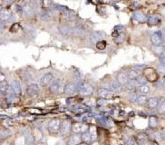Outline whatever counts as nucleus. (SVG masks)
<instances>
[{"label": "nucleus", "instance_id": "obj_1", "mask_svg": "<svg viewBox=\"0 0 165 145\" xmlns=\"http://www.w3.org/2000/svg\"><path fill=\"white\" fill-rule=\"evenodd\" d=\"M60 125H61V121L57 119H54L52 121H50V123H48V131L51 134H56V133L59 132L60 129Z\"/></svg>", "mask_w": 165, "mask_h": 145}, {"label": "nucleus", "instance_id": "obj_2", "mask_svg": "<svg viewBox=\"0 0 165 145\" xmlns=\"http://www.w3.org/2000/svg\"><path fill=\"white\" fill-rule=\"evenodd\" d=\"M144 77L150 81V82H154L158 79V74L156 73V71L152 68H146L144 70Z\"/></svg>", "mask_w": 165, "mask_h": 145}, {"label": "nucleus", "instance_id": "obj_3", "mask_svg": "<svg viewBox=\"0 0 165 145\" xmlns=\"http://www.w3.org/2000/svg\"><path fill=\"white\" fill-rule=\"evenodd\" d=\"M65 95H73L78 92V87L73 83H68L65 86Z\"/></svg>", "mask_w": 165, "mask_h": 145}, {"label": "nucleus", "instance_id": "obj_4", "mask_svg": "<svg viewBox=\"0 0 165 145\" xmlns=\"http://www.w3.org/2000/svg\"><path fill=\"white\" fill-rule=\"evenodd\" d=\"M26 92L28 96L30 97H36L39 94V86L36 84H32L30 85H28Z\"/></svg>", "mask_w": 165, "mask_h": 145}, {"label": "nucleus", "instance_id": "obj_5", "mask_svg": "<svg viewBox=\"0 0 165 145\" xmlns=\"http://www.w3.org/2000/svg\"><path fill=\"white\" fill-rule=\"evenodd\" d=\"M151 41L153 45H162L163 42V38H162V34L161 32H157L152 34L151 36Z\"/></svg>", "mask_w": 165, "mask_h": 145}, {"label": "nucleus", "instance_id": "obj_6", "mask_svg": "<svg viewBox=\"0 0 165 145\" xmlns=\"http://www.w3.org/2000/svg\"><path fill=\"white\" fill-rule=\"evenodd\" d=\"M71 130L73 133H82L85 131H87V126L84 123H75L71 125Z\"/></svg>", "mask_w": 165, "mask_h": 145}, {"label": "nucleus", "instance_id": "obj_7", "mask_svg": "<svg viewBox=\"0 0 165 145\" xmlns=\"http://www.w3.org/2000/svg\"><path fill=\"white\" fill-rule=\"evenodd\" d=\"M71 131V123L68 121H64L63 123H61L60 125V129H59V132L60 134L65 136L66 134L69 133V132Z\"/></svg>", "mask_w": 165, "mask_h": 145}, {"label": "nucleus", "instance_id": "obj_8", "mask_svg": "<svg viewBox=\"0 0 165 145\" xmlns=\"http://www.w3.org/2000/svg\"><path fill=\"white\" fill-rule=\"evenodd\" d=\"M53 79H54V76H53L52 74H50V73L45 74L43 75V76L41 77V79H40V84L42 86H47L48 84H50L51 83H52Z\"/></svg>", "mask_w": 165, "mask_h": 145}, {"label": "nucleus", "instance_id": "obj_9", "mask_svg": "<svg viewBox=\"0 0 165 145\" xmlns=\"http://www.w3.org/2000/svg\"><path fill=\"white\" fill-rule=\"evenodd\" d=\"M78 92H80V94H82V95H85V96L90 95L93 94V87L87 84H84L80 87V89H79Z\"/></svg>", "mask_w": 165, "mask_h": 145}, {"label": "nucleus", "instance_id": "obj_10", "mask_svg": "<svg viewBox=\"0 0 165 145\" xmlns=\"http://www.w3.org/2000/svg\"><path fill=\"white\" fill-rule=\"evenodd\" d=\"M22 15L24 14L25 16H30L34 14V10H33V7H31L30 4L28 3H24L22 5Z\"/></svg>", "mask_w": 165, "mask_h": 145}, {"label": "nucleus", "instance_id": "obj_11", "mask_svg": "<svg viewBox=\"0 0 165 145\" xmlns=\"http://www.w3.org/2000/svg\"><path fill=\"white\" fill-rule=\"evenodd\" d=\"M97 94L100 98H104V99H109V98H111L112 96V92H110L106 88H103V87L98 89Z\"/></svg>", "mask_w": 165, "mask_h": 145}, {"label": "nucleus", "instance_id": "obj_12", "mask_svg": "<svg viewBox=\"0 0 165 145\" xmlns=\"http://www.w3.org/2000/svg\"><path fill=\"white\" fill-rule=\"evenodd\" d=\"M116 81L121 85H125L129 81V77L127 75V73H119L116 76Z\"/></svg>", "mask_w": 165, "mask_h": 145}, {"label": "nucleus", "instance_id": "obj_13", "mask_svg": "<svg viewBox=\"0 0 165 145\" xmlns=\"http://www.w3.org/2000/svg\"><path fill=\"white\" fill-rule=\"evenodd\" d=\"M81 142H82V138L81 135H79V133H75V134L69 138V141H68V143L70 145H75Z\"/></svg>", "mask_w": 165, "mask_h": 145}, {"label": "nucleus", "instance_id": "obj_14", "mask_svg": "<svg viewBox=\"0 0 165 145\" xmlns=\"http://www.w3.org/2000/svg\"><path fill=\"white\" fill-rule=\"evenodd\" d=\"M135 139H136L137 143H139V144H145L148 142V136L145 134V133H143V132L138 133V134L136 135Z\"/></svg>", "mask_w": 165, "mask_h": 145}, {"label": "nucleus", "instance_id": "obj_15", "mask_svg": "<svg viewBox=\"0 0 165 145\" xmlns=\"http://www.w3.org/2000/svg\"><path fill=\"white\" fill-rule=\"evenodd\" d=\"M147 105L150 109H154L159 105V99L156 97H152L147 100Z\"/></svg>", "mask_w": 165, "mask_h": 145}, {"label": "nucleus", "instance_id": "obj_16", "mask_svg": "<svg viewBox=\"0 0 165 145\" xmlns=\"http://www.w3.org/2000/svg\"><path fill=\"white\" fill-rule=\"evenodd\" d=\"M11 17V12L8 9H1L0 10V20L7 21Z\"/></svg>", "mask_w": 165, "mask_h": 145}, {"label": "nucleus", "instance_id": "obj_17", "mask_svg": "<svg viewBox=\"0 0 165 145\" xmlns=\"http://www.w3.org/2000/svg\"><path fill=\"white\" fill-rule=\"evenodd\" d=\"M11 88L14 91V92L15 94L20 95L21 94V85L19 84L18 81H13L12 84H11Z\"/></svg>", "mask_w": 165, "mask_h": 145}, {"label": "nucleus", "instance_id": "obj_18", "mask_svg": "<svg viewBox=\"0 0 165 145\" xmlns=\"http://www.w3.org/2000/svg\"><path fill=\"white\" fill-rule=\"evenodd\" d=\"M102 39V36L101 34L98 33V32H95V33H93L92 34H91L90 36V42L92 44H96L97 42L101 41Z\"/></svg>", "mask_w": 165, "mask_h": 145}, {"label": "nucleus", "instance_id": "obj_19", "mask_svg": "<svg viewBox=\"0 0 165 145\" xmlns=\"http://www.w3.org/2000/svg\"><path fill=\"white\" fill-rule=\"evenodd\" d=\"M58 31L63 36H68L70 34V27L66 25H61L58 26Z\"/></svg>", "mask_w": 165, "mask_h": 145}, {"label": "nucleus", "instance_id": "obj_20", "mask_svg": "<svg viewBox=\"0 0 165 145\" xmlns=\"http://www.w3.org/2000/svg\"><path fill=\"white\" fill-rule=\"evenodd\" d=\"M81 138H82V141L85 142L86 143L90 142L91 141H92V139H94V138H93V136L91 135L90 132H88V131H85V132H82Z\"/></svg>", "mask_w": 165, "mask_h": 145}, {"label": "nucleus", "instance_id": "obj_21", "mask_svg": "<svg viewBox=\"0 0 165 145\" xmlns=\"http://www.w3.org/2000/svg\"><path fill=\"white\" fill-rule=\"evenodd\" d=\"M139 88H138V91L140 94H147L148 92H150V86L146 84H140L139 86Z\"/></svg>", "mask_w": 165, "mask_h": 145}, {"label": "nucleus", "instance_id": "obj_22", "mask_svg": "<svg viewBox=\"0 0 165 145\" xmlns=\"http://www.w3.org/2000/svg\"><path fill=\"white\" fill-rule=\"evenodd\" d=\"M60 86H61L60 83L56 81V82H54L52 84L50 85L49 90H50L51 92H52V94H56V92H58V91L60 89Z\"/></svg>", "mask_w": 165, "mask_h": 145}, {"label": "nucleus", "instance_id": "obj_23", "mask_svg": "<svg viewBox=\"0 0 165 145\" xmlns=\"http://www.w3.org/2000/svg\"><path fill=\"white\" fill-rule=\"evenodd\" d=\"M127 75L129 77V80H134L135 78H137L139 76V71L135 70V69H132L127 73Z\"/></svg>", "mask_w": 165, "mask_h": 145}, {"label": "nucleus", "instance_id": "obj_24", "mask_svg": "<svg viewBox=\"0 0 165 145\" xmlns=\"http://www.w3.org/2000/svg\"><path fill=\"white\" fill-rule=\"evenodd\" d=\"M147 97L145 96V94H141L139 96H137V99H136V102L139 104V105H144L147 103Z\"/></svg>", "mask_w": 165, "mask_h": 145}, {"label": "nucleus", "instance_id": "obj_25", "mask_svg": "<svg viewBox=\"0 0 165 145\" xmlns=\"http://www.w3.org/2000/svg\"><path fill=\"white\" fill-rule=\"evenodd\" d=\"M134 18L137 20V21H139V22H144V21L146 20L145 16H144L143 14L140 13V12H136V13L134 14Z\"/></svg>", "mask_w": 165, "mask_h": 145}, {"label": "nucleus", "instance_id": "obj_26", "mask_svg": "<svg viewBox=\"0 0 165 145\" xmlns=\"http://www.w3.org/2000/svg\"><path fill=\"white\" fill-rule=\"evenodd\" d=\"M152 50H153V52H154L155 54H157L159 55H160L162 53V52L165 51L164 48L162 47V46H161V45H153L152 46Z\"/></svg>", "mask_w": 165, "mask_h": 145}, {"label": "nucleus", "instance_id": "obj_27", "mask_svg": "<svg viewBox=\"0 0 165 145\" xmlns=\"http://www.w3.org/2000/svg\"><path fill=\"white\" fill-rule=\"evenodd\" d=\"M158 124V121L156 119V117H154V116H152V117H150L149 119V126L151 127V128H155V127L157 126Z\"/></svg>", "mask_w": 165, "mask_h": 145}, {"label": "nucleus", "instance_id": "obj_28", "mask_svg": "<svg viewBox=\"0 0 165 145\" xmlns=\"http://www.w3.org/2000/svg\"><path fill=\"white\" fill-rule=\"evenodd\" d=\"M160 19H159V17L157 16H152L149 18V24L150 25H157Z\"/></svg>", "mask_w": 165, "mask_h": 145}, {"label": "nucleus", "instance_id": "obj_29", "mask_svg": "<svg viewBox=\"0 0 165 145\" xmlns=\"http://www.w3.org/2000/svg\"><path fill=\"white\" fill-rule=\"evenodd\" d=\"M96 45V47H97L99 50H103V49H104L105 48V46H106V42L105 41H99V42H97L95 44Z\"/></svg>", "mask_w": 165, "mask_h": 145}, {"label": "nucleus", "instance_id": "obj_30", "mask_svg": "<svg viewBox=\"0 0 165 145\" xmlns=\"http://www.w3.org/2000/svg\"><path fill=\"white\" fill-rule=\"evenodd\" d=\"M159 113H165V100L160 104V106H159Z\"/></svg>", "mask_w": 165, "mask_h": 145}, {"label": "nucleus", "instance_id": "obj_31", "mask_svg": "<svg viewBox=\"0 0 165 145\" xmlns=\"http://www.w3.org/2000/svg\"><path fill=\"white\" fill-rule=\"evenodd\" d=\"M159 60H160L161 63H162V65H165V51L162 52V53L159 55Z\"/></svg>", "mask_w": 165, "mask_h": 145}, {"label": "nucleus", "instance_id": "obj_32", "mask_svg": "<svg viewBox=\"0 0 165 145\" xmlns=\"http://www.w3.org/2000/svg\"><path fill=\"white\" fill-rule=\"evenodd\" d=\"M11 32H18V29H19V26L18 24H14L12 26H11Z\"/></svg>", "mask_w": 165, "mask_h": 145}, {"label": "nucleus", "instance_id": "obj_33", "mask_svg": "<svg viewBox=\"0 0 165 145\" xmlns=\"http://www.w3.org/2000/svg\"><path fill=\"white\" fill-rule=\"evenodd\" d=\"M133 68L137 71H141V70H144V69L146 68V66L145 65H134Z\"/></svg>", "mask_w": 165, "mask_h": 145}, {"label": "nucleus", "instance_id": "obj_34", "mask_svg": "<svg viewBox=\"0 0 165 145\" xmlns=\"http://www.w3.org/2000/svg\"><path fill=\"white\" fill-rule=\"evenodd\" d=\"M5 76L2 73H0V83L5 82Z\"/></svg>", "mask_w": 165, "mask_h": 145}, {"label": "nucleus", "instance_id": "obj_35", "mask_svg": "<svg viewBox=\"0 0 165 145\" xmlns=\"http://www.w3.org/2000/svg\"><path fill=\"white\" fill-rule=\"evenodd\" d=\"M3 1L5 2V3H7V4H9V3H11L13 1V0H3Z\"/></svg>", "mask_w": 165, "mask_h": 145}, {"label": "nucleus", "instance_id": "obj_36", "mask_svg": "<svg viewBox=\"0 0 165 145\" xmlns=\"http://www.w3.org/2000/svg\"><path fill=\"white\" fill-rule=\"evenodd\" d=\"M2 9V7H1V5H0V10H1Z\"/></svg>", "mask_w": 165, "mask_h": 145}]
</instances>
